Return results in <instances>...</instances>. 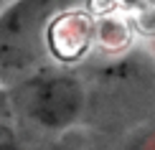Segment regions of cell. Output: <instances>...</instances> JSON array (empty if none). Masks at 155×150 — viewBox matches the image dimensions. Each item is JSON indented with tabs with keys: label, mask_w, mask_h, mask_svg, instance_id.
I'll return each instance as SVG.
<instances>
[{
	"label": "cell",
	"mask_w": 155,
	"mask_h": 150,
	"mask_svg": "<svg viewBox=\"0 0 155 150\" xmlns=\"http://www.w3.org/2000/svg\"><path fill=\"white\" fill-rule=\"evenodd\" d=\"M125 150H155V130H147L140 138H135Z\"/></svg>",
	"instance_id": "6"
},
{
	"label": "cell",
	"mask_w": 155,
	"mask_h": 150,
	"mask_svg": "<svg viewBox=\"0 0 155 150\" xmlns=\"http://www.w3.org/2000/svg\"><path fill=\"white\" fill-rule=\"evenodd\" d=\"M0 150H28L18 132V115L5 82H0Z\"/></svg>",
	"instance_id": "5"
},
{
	"label": "cell",
	"mask_w": 155,
	"mask_h": 150,
	"mask_svg": "<svg viewBox=\"0 0 155 150\" xmlns=\"http://www.w3.org/2000/svg\"><path fill=\"white\" fill-rule=\"evenodd\" d=\"M8 87L15 115L43 132H66L87 115V84L66 66H41Z\"/></svg>",
	"instance_id": "1"
},
{
	"label": "cell",
	"mask_w": 155,
	"mask_h": 150,
	"mask_svg": "<svg viewBox=\"0 0 155 150\" xmlns=\"http://www.w3.org/2000/svg\"><path fill=\"white\" fill-rule=\"evenodd\" d=\"M81 0H10L0 10V82L10 84L46 66V31Z\"/></svg>",
	"instance_id": "2"
},
{
	"label": "cell",
	"mask_w": 155,
	"mask_h": 150,
	"mask_svg": "<svg viewBox=\"0 0 155 150\" xmlns=\"http://www.w3.org/2000/svg\"><path fill=\"white\" fill-rule=\"evenodd\" d=\"M132 23L122 13H102V18H94V43H99L107 51H122L132 38Z\"/></svg>",
	"instance_id": "4"
},
{
	"label": "cell",
	"mask_w": 155,
	"mask_h": 150,
	"mask_svg": "<svg viewBox=\"0 0 155 150\" xmlns=\"http://www.w3.org/2000/svg\"><path fill=\"white\" fill-rule=\"evenodd\" d=\"M94 46V13H89L81 5L61 10L51 21L46 31V56L54 58L59 66H71Z\"/></svg>",
	"instance_id": "3"
},
{
	"label": "cell",
	"mask_w": 155,
	"mask_h": 150,
	"mask_svg": "<svg viewBox=\"0 0 155 150\" xmlns=\"http://www.w3.org/2000/svg\"><path fill=\"white\" fill-rule=\"evenodd\" d=\"M8 3H10V0H0V10H3V8H5Z\"/></svg>",
	"instance_id": "7"
},
{
	"label": "cell",
	"mask_w": 155,
	"mask_h": 150,
	"mask_svg": "<svg viewBox=\"0 0 155 150\" xmlns=\"http://www.w3.org/2000/svg\"><path fill=\"white\" fill-rule=\"evenodd\" d=\"M153 51H155V38H153Z\"/></svg>",
	"instance_id": "8"
}]
</instances>
